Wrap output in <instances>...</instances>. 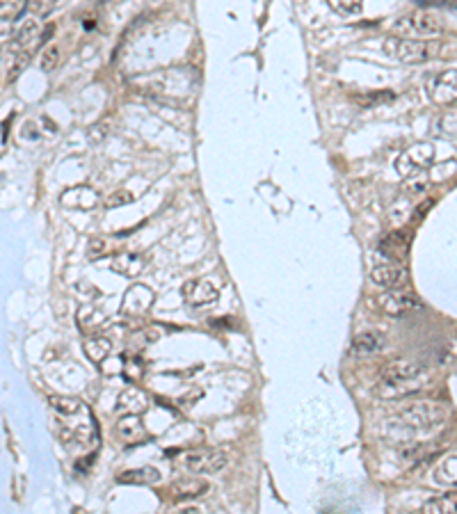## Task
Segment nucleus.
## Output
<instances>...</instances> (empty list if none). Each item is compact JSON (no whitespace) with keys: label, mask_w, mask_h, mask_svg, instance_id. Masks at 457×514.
<instances>
[{"label":"nucleus","mask_w":457,"mask_h":514,"mask_svg":"<svg viewBox=\"0 0 457 514\" xmlns=\"http://www.w3.org/2000/svg\"><path fill=\"white\" fill-rule=\"evenodd\" d=\"M432 160H435V146L428 142H419V144L407 146V149L398 155L396 169L400 176L412 178L414 174H421V171L428 169L432 165Z\"/></svg>","instance_id":"obj_3"},{"label":"nucleus","mask_w":457,"mask_h":514,"mask_svg":"<svg viewBox=\"0 0 457 514\" xmlns=\"http://www.w3.org/2000/svg\"><path fill=\"white\" fill-rule=\"evenodd\" d=\"M153 305V291L144 284H135L126 291L122 300V311L126 316H142Z\"/></svg>","instance_id":"obj_9"},{"label":"nucleus","mask_w":457,"mask_h":514,"mask_svg":"<svg viewBox=\"0 0 457 514\" xmlns=\"http://www.w3.org/2000/svg\"><path fill=\"white\" fill-rule=\"evenodd\" d=\"M39 23L35 21V19H28L23 26L19 28V33L14 35V49H19V51H28L30 46H33L37 39H39Z\"/></svg>","instance_id":"obj_21"},{"label":"nucleus","mask_w":457,"mask_h":514,"mask_svg":"<svg viewBox=\"0 0 457 514\" xmlns=\"http://www.w3.org/2000/svg\"><path fill=\"white\" fill-rule=\"evenodd\" d=\"M409 243H412V236H409V231H393V233H389V236L382 240L380 249L389 256V259H405V254H407V249H409Z\"/></svg>","instance_id":"obj_15"},{"label":"nucleus","mask_w":457,"mask_h":514,"mask_svg":"<svg viewBox=\"0 0 457 514\" xmlns=\"http://www.w3.org/2000/svg\"><path fill=\"white\" fill-rule=\"evenodd\" d=\"M26 10V0H0V21H14Z\"/></svg>","instance_id":"obj_27"},{"label":"nucleus","mask_w":457,"mask_h":514,"mask_svg":"<svg viewBox=\"0 0 457 514\" xmlns=\"http://www.w3.org/2000/svg\"><path fill=\"white\" fill-rule=\"evenodd\" d=\"M99 204V194L94 192L90 185H76L62 192V206L67 208H78V210H92Z\"/></svg>","instance_id":"obj_11"},{"label":"nucleus","mask_w":457,"mask_h":514,"mask_svg":"<svg viewBox=\"0 0 457 514\" xmlns=\"http://www.w3.org/2000/svg\"><path fill=\"white\" fill-rule=\"evenodd\" d=\"M133 201V194L128 190H119V192H113L106 201L108 208H117V206H128Z\"/></svg>","instance_id":"obj_32"},{"label":"nucleus","mask_w":457,"mask_h":514,"mask_svg":"<svg viewBox=\"0 0 457 514\" xmlns=\"http://www.w3.org/2000/svg\"><path fill=\"white\" fill-rule=\"evenodd\" d=\"M115 434L119 437L126 446H135V443H142L149 439V432L144 423H142L140 414H124L115 425Z\"/></svg>","instance_id":"obj_10"},{"label":"nucleus","mask_w":457,"mask_h":514,"mask_svg":"<svg viewBox=\"0 0 457 514\" xmlns=\"http://www.w3.org/2000/svg\"><path fill=\"white\" fill-rule=\"evenodd\" d=\"M455 505H457L455 492L441 494V496L430 498V501L423 505V512H428V514H453L455 512Z\"/></svg>","instance_id":"obj_22"},{"label":"nucleus","mask_w":457,"mask_h":514,"mask_svg":"<svg viewBox=\"0 0 457 514\" xmlns=\"http://www.w3.org/2000/svg\"><path fill=\"white\" fill-rule=\"evenodd\" d=\"M382 382L387 384H398V382H412L423 375V368L412 359H393L382 366Z\"/></svg>","instance_id":"obj_8"},{"label":"nucleus","mask_w":457,"mask_h":514,"mask_svg":"<svg viewBox=\"0 0 457 514\" xmlns=\"http://www.w3.org/2000/svg\"><path fill=\"white\" fill-rule=\"evenodd\" d=\"M60 60H62V49L60 46H49L44 53H42V71H46V74H51V71H55L58 69V65H60Z\"/></svg>","instance_id":"obj_28"},{"label":"nucleus","mask_w":457,"mask_h":514,"mask_svg":"<svg viewBox=\"0 0 457 514\" xmlns=\"http://www.w3.org/2000/svg\"><path fill=\"white\" fill-rule=\"evenodd\" d=\"M435 480L439 485H455L457 482V459L455 455H448L441 459V464L435 469Z\"/></svg>","instance_id":"obj_24"},{"label":"nucleus","mask_w":457,"mask_h":514,"mask_svg":"<svg viewBox=\"0 0 457 514\" xmlns=\"http://www.w3.org/2000/svg\"><path fill=\"white\" fill-rule=\"evenodd\" d=\"M409 19V30H412V35H423V37H430V35H439L441 30H444V23L437 17L435 12L430 10H419L414 12Z\"/></svg>","instance_id":"obj_12"},{"label":"nucleus","mask_w":457,"mask_h":514,"mask_svg":"<svg viewBox=\"0 0 457 514\" xmlns=\"http://www.w3.org/2000/svg\"><path fill=\"white\" fill-rule=\"evenodd\" d=\"M124 372H126V377H128L131 382H135V379H140L142 375H144V366H142V361H138V359H131L128 363L124 366Z\"/></svg>","instance_id":"obj_33"},{"label":"nucleus","mask_w":457,"mask_h":514,"mask_svg":"<svg viewBox=\"0 0 457 514\" xmlns=\"http://www.w3.org/2000/svg\"><path fill=\"white\" fill-rule=\"evenodd\" d=\"M49 404L62 416H74L83 409L81 400L71 398V395H49Z\"/></svg>","instance_id":"obj_25"},{"label":"nucleus","mask_w":457,"mask_h":514,"mask_svg":"<svg viewBox=\"0 0 457 514\" xmlns=\"http://www.w3.org/2000/svg\"><path fill=\"white\" fill-rule=\"evenodd\" d=\"M185 469L192 473H201V476H213L219 473L228 464V457L222 450H194V453L185 455Z\"/></svg>","instance_id":"obj_5"},{"label":"nucleus","mask_w":457,"mask_h":514,"mask_svg":"<svg viewBox=\"0 0 457 514\" xmlns=\"http://www.w3.org/2000/svg\"><path fill=\"white\" fill-rule=\"evenodd\" d=\"M147 268V259L142 254H119L113 259V270L124 277H138Z\"/></svg>","instance_id":"obj_18"},{"label":"nucleus","mask_w":457,"mask_h":514,"mask_svg":"<svg viewBox=\"0 0 457 514\" xmlns=\"http://www.w3.org/2000/svg\"><path fill=\"white\" fill-rule=\"evenodd\" d=\"M78 323H81L83 332H94V329H101V325L106 323V316L101 314L99 309L85 307L81 309V314H78Z\"/></svg>","instance_id":"obj_26"},{"label":"nucleus","mask_w":457,"mask_h":514,"mask_svg":"<svg viewBox=\"0 0 457 514\" xmlns=\"http://www.w3.org/2000/svg\"><path fill=\"white\" fill-rule=\"evenodd\" d=\"M58 3L60 0H26V7L33 17H46V14H51L55 10Z\"/></svg>","instance_id":"obj_30"},{"label":"nucleus","mask_w":457,"mask_h":514,"mask_svg":"<svg viewBox=\"0 0 457 514\" xmlns=\"http://www.w3.org/2000/svg\"><path fill=\"white\" fill-rule=\"evenodd\" d=\"M110 352H113V343H110V339H106V336H92L88 343H85V354H88V359L94 363L106 361Z\"/></svg>","instance_id":"obj_20"},{"label":"nucleus","mask_w":457,"mask_h":514,"mask_svg":"<svg viewBox=\"0 0 457 514\" xmlns=\"http://www.w3.org/2000/svg\"><path fill=\"white\" fill-rule=\"evenodd\" d=\"M183 300L185 305H190L192 309H206L210 305H215L219 298L217 286L210 282V279H190V282L183 284Z\"/></svg>","instance_id":"obj_6"},{"label":"nucleus","mask_w":457,"mask_h":514,"mask_svg":"<svg viewBox=\"0 0 457 514\" xmlns=\"http://www.w3.org/2000/svg\"><path fill=\"white\" fill-rule=\"evenodd\" d=\"M329 7L338 14H345V17H352V14H359L361 7H364V0H327Z\"/></svg>","instance_id":"obj_29"},{"label":"nucleus","mask_w":457,"mask_h":514,"mask_svg":"<svg viewBox=\"0 0 457 514\" xmlns=\"http://www.w3.org/2000/svg\"><path fill=\"white\" fill-rule=\"evenodd\" d=\"M375 302L382 314L393 316V318L414 314V311H423V302L416 298L414 293L400 291V288H389V293H382Z\"/></svg>","instance_id":"obj_4"},{"label":"nucleus","mask_w":457,"mask_h":514,"mask_svg":"<svg viewBox=\"0 0 457 514\" xmlns=\"http://www.w3.org/2000/svg\"><path fill=\"white\" fill-rule=\"evenodd\" d=\"M208 489V485L199 478H181L172 485V498L174 501H185V498H199Z\"/></svg>","instance_id":"obj_16"},{"label":"nucleus","mask_w":457,"mask_h":514,"mask_svg":"<svg viewBox=\"0 0 457 514\" xmlns=\"http://www.w3.org/2000/svg\"><path fill=\"white\" fill-rule=\"evenodd\" d=\"M455 126H457V114L444 112L441 117H437L435 123H432V133L441 139H451V142H455Z\"/></svg>","instance_id":"obj_23"},{"label":"nucleus","mask_w":457,"mask_h":514,"mask_svg":"<svg viewBox=\"0 0 457 514\" xmlns=\"http://www.w3.org/2000/svg\"><path fill=\"white\" fill-rule=\"evenodd\" d=\"M393 416H396L398 425H405L409 430H435L448 420V411L437 402L416 400L398 407L393 411Z\"/></svg>","instance_id":"obj_1"},{"label":"nucleus","mask_w":457,"mask_h":514,"mask_svg":"<svg viewBox=\"0 0 457 514\" xmlns=\"http://www.w3.org/2000/svg\"><path fill=\"white\" fill-rule=\"evenodd\" d=\"M428 96L435 101L437 105H451L455 103V96H457V78H455V71H444L435 76L432 80L428 83Z\"/></svg>","instance_id":"obj_7"},{"label":"nucleus","mask_w":457,"mask_h":514,"mask_svg":"<svg viewBox=\"0 0 457 514\" xmlns=\"http://www.w3.org/2000/svg\"><path fill=\"white\" fill-rule=\"evenodd\" d=\"M160 480V471L153 466H140V469H128L117 476V482L122 485H156Z\"/></svg>","instance_id":"obj_17"},{"label":"nucleus","mask_w":457,"mask_h":514,"mask_svg":"<svg viewBox=\"0 0 457 514\" xmlns=\"http://www.w3.org/2000/svg\"><path fill=\"white\" fill-rule=\"evenodd\" d=\"M53 33H55V26H53V23H49V28H44L42 33H39V44L49 42V39L53 37Z\"/></svg>","instance_id":"obj_34"},{"label":"nucleus","mask_w":457,"mask_h":514,"mask_svg":"<svg viewBox=\"0 0 457 514\" xmlns=\"http://www.w3.org/2000/svg\"><path fill=\"white\" fill-rule=\"evenodd\" d=\"M384 51L389 53L391 58H396L405 65H423L435 58L437 46H432L428 42H421V39H403V37H389L384 42Z\"/></svg>","instance_id":"obj_2"},{"label":"nucleus","mask_w":457,"mask_h":514,"mask_svg":"<svg viewBox=\"0 0 457 514\" xmlns=\"http://www.w3.org/2000/svg\"><path fill=\"white\" fill-rule=\"evenodd\" d=\"M110 252V245H108V240L106 238H92L90 240V249H88V254H90V259L94 261V259H99V256H106Z\"/></svg>","instance_id":"obj_31"},{"label":"nucleus","mask_w":457,"mask_h":514,"mask_svg":"<svg viewBox=\"0 0 457 514\" xmlns=\"http://www.w3.org/2000/svg\"><path fill=\"white\" fill-rule=\"evenodd\" d=\"M384 348V339L377 332H361L352 339V350L357 354H375Z\"/></svg>","instance_id":"obj_19"},{"label":"nucleus","mask_w":457,"mask_h":514,"mask_svg":"<svg viewBox=\"0 0 457 514\" xmlns=\"http://www.w3.org/2000/svg\"><path fill=\"white\" fill-rule=\"evenodd\" d=\"M147 407H149V398L138 386L126 388V391L119 393V398H117V411H122V414H140Z\"/></svg>","instance_id":"obj_14"},{"label":"nucleus","mask_w":457,"mask_h":514,"mask_svg":"<svg viewBox=\"0 0 457 514\" xmlns=\"http://www.w3.org/2000/svg\"><path fill=\"white\" fill-rule=\"evenodd\" d=\"M370 282L382 288H400L407 284V270L400 266H377L370 272Z\"/></svg>","instance_id":"obj_13"}]
</instances>
